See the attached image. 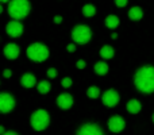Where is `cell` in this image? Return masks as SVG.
<instances>
[{
  "instance_id": "6da1fadb",
  "label": "cell",
  "mask_w": 154,
  "mask_h": 135,
  "mask_svg": "<svg viewBox=\"0 0 154 135\" xmlns=\"http://www.w3.org/2000/svg\"><path fill=\"white\" fill-rule=\"evenodd\" d=\"M135 85L141 92L152 93L154 92V68L143 66L135 74Z\"/></svg>"
},
{
  "instance_id": "7a4b0ae2",
  "label": "cell",
  "mask_w": 154,
  "mask_h": 135,
  "mask_svg": "<svg viewBox=\"0 0 154 135\" xmlns=\"http://www.w3.org/2000/svg\"><path fill=\"white\" fill-rule=\"evenodd\" d=\"M30 12V3L29 0H11L8 5V14L14 19L19 20L29 15Z\"/></svg>"
},
{
  "instance_id": "3957f363",
  "label": "cell",
  "mask_w": 154,
  "mask_h": 135,
  "mask_svg": "<svg viewBox=\"0 0 154 135\" xmlns=\"http://www.w3.org/2000/svg\"><path fill=\"white\" fill-rule=\"evenodd\" d=\"M27 57L32 61H37V62H42L45 60H48L49 57V49L46 48L45 45L42 43H32L27 48Z\"/></svg>"
},
{
  "instance_id": "277c9868",
  "label": "cell",
  "mask_w": 154,
  "mask_h": 135,
  "mask_svg": "<svg viewBox=\"0 0 154 135\" xmlns=\"http://www.w3.org/2000/svg\"><path fill=\"white\" fill-rule=\"evenodd\" d=\"M49 123H50V118L45 109H38L31 115V126L35 131H43L45 128H48Z\"/></svg>"
},
{
  "instance_id": "5b68a950",
  "label": "cell",
  "mask_w": 154,
  "mask_h": 135,
  "mask_svg": "<svg viewBox=\"0 0 154 135\" xmlns=\"http://www.w3.org/2000/svg\"><path fill=\"white\" fill-rule=\"evenodd\" d=\"M72 38L76 43L85 45V43H88L91 41V38H92V31H91V29L88 26L80 24V26H76L75 29H73Z\"/></svg>"
},
{
  "instance_id": "8992f818",
  "label": "cell",
  "mask_w": 154,
  "mask_h": 135,
  "mask_svg": "<svg viewBox=\"0 0 154 135\" xmlns=\"http://www.w3.org/2000/svg\"><path fill=\"white\" fill-rule=\"evenodd\" d=\"M15 107V99L12 97V95L10 93H0V111L3 114L12 111Z\"/></svg>"
},
{
  "instance_id": "52a82bcc",
  "label": "cell",
  "mask_w": 154,
  "mask_h": 135,
  "mask_svg": "<svg viewBox=\"0 0 154 135\" xmlns=\"http://www.w3.org/2000/svg\"><path fill=\"white\" fill-rule=\"evenodd\" d=\"M101 100H103V104L106 107H115L119 103V93L115 89H108L101 96Z\"/></svg>"
},
{
  "instance_id": "ba28073f",
  "label": "cell",
  "mask_w": 154,
  "mask_h": 135,
  "mask_svg": "<svg viewBox=\"0 0 154 135\" xmlns=\"http://www.w3.org/2000/svg\"><path fill=\"white\" fill-rule=\"evenodd\" d=\"M125 126H126L125 119L122 116H119V115H115V116L109 118V120H108V128L112 133H120V131H123Z\"/></svg>"
},
{
  "instance_id": "9c48e42d",
  "label": "cell",
  "mask_w": 154,
  "mask_h": 135,
  "mask_svg": "<svg viewBox=\"0 0 154 135\" xmlns=\"http://www.w3.org/2000/svg\"><path fill=\"white\" fill-rule=\"evenodd\" d=\"M77 135H104V134L99 126L92 124V123H88V124L82 126L81 128H79Z\"/></svg>"
},
{
  "instance_id": "30bf717a",
  "label": "cell",
  "mask_w": 154,
  "mask_h": 135,
  "mask_svg": "<svg viewBox=\"0 0 154 135\" xmlns=\"http://www.w3.org/2000/svg\"><path fill=\"white\" fill-rule=\"evenodd\" d=\"M7 34L10 35V37H20L22 34H23V26H22V23L19 20H12L10 22V23L7 24Z\"/></svg>"
},
{
  "instance_id": "8fae6325",
  "label": "cell",
  "mask_w": 154,
  "mask_h": 135,
  "mask_svg": "<svg viewBox=\"0 0 154 135\" xmlns=\"http://www.w3.org/2000/svg\"><path fill=\"white\" fill-rule=\"evenodd\" d=\"M57 104H58L60 108L62 109H69L73 106V97L69 93H61L57 99Z\"/></svg>"
},
{
  "instance_id": "7c38bea8",
  "label": "cell",
  "mask_w": 154,
  "mask_h": 135,
  "mask_svg": "<svg viewBox=\"0 0 154 135\" xmlns=\"http://www.w3.org/2000/svg\"><path fill=\"white\" fill-rule=\"evenodd\" d=\"M19 53H20V51H19V46L15 45V43H8V45L4 48V56L7 57L8 60L18 58Z\"/></svg>"
},
{
  "instance_id": "4fadbf2b",
  "label": "cell",
  "mask_w": 154,
  "mask_h": 135,
  "mask_svg": "<svg viewBox=\"0 0 154 135\" xmlns=\"http://www.w3.org/2000/svg\"><path fill=\"white\" fill-rule=\"evenodd\" d=\"M20 84L23 85L24 88H32V87H35V84H37V78H35L34 74L26 73V74H23V76H22Z\"/></svg>"
},
{
  "instance_id": "5bb4252c",
  "label": "cell",
  "mask_w": 154,
  "mask_h": 135,
  "mask_svg": "<svg viewBox=\"0 0 154 135\" xmlns=\"http://www.w3.org/2000/svg\"><path fill=\"white\" fill-rule=\"evenodd\" d=\"M128 16H130L131 20H141L142 16H143V11L141 7H133L128 11Z\"/></svg>"
},
{
  "instance_id": "9a60e30c",
  "label": "cell",
  "mask_w": 154,
  "mask_h": 135,
  "mask_svg": "<svg viewBox=\"0 0 154 135\" xmlns=\"http://www.w3.org/2000/svg\"><path fill=\"white\" fill-rule=\"evenodd\" d=\"M127 111L130 112V114H138L139 111H141V108H142V106H141V103H139L138 100H135V99H134V100H130L127 103Z\"/></svg>"
},
{
  "instance_id": "2e32d148",
  "label": "cell",
  "mask_w": 154,
  "mask_h": 135,
  "mask_svg": "<svg viewBox=\"0 0 154 135\" xmlns=\"http://www.w3.org/2000/svg\"><path fill=\"white\" fill-rule=\"evenodd\" d=\"M106 26L108 29H116L119 26V18L115 15H108L106 18Z\"/></svg>"
},
{
  "instance_id": "e0dca14e",
  "label": "cell",
  "mask_w": 154,
  "mask_h": 135,
  "mask_svg": "<svg viewBox=\"0 0 154 135\" xmlns=\"http://www.w3.org/2000/svg\"><path fill=\"white\" fill-rule=\"evenodd\" d=\"M95 72L99 74V76H104V74L108 72V65L106 64V62H101V61H99V62H96L95 64Z\"/></svg>"
},
{
  "instance_id": "ac0fdd59",
  "label": "cell",
  "mask_w": 154,
  "mask_h": 135,
  "mask_svg": "<svg viewBox=\"0 0 154 135\" xmlns=\"http://www.w3.org/2000/svg\"><path fill=\"white\" fill-rule=\"evenodd\" d=\"M114 54H115L114 49H112L111 46H108V45L103 46V48H101V50H100V56L103 57V58H106V60L112 58V57H114Z\"/></svg>"
},
{
  "instance_id": "d6986e66",
  "label": "cell",
  "mask_w": 154,
  "mask_h": 135,
  "mask_svg": "<svg viewBox=\"0 0 154 135\" xmlns=\"http://www.w3.org/2000/svg\"><path fill=\"white\" fill-rule=\"evenodd\" d=\"M82 14H84V16H87V18H91V16H93L96 14V8L93 7L92 4H85L84 7H82Z\"/></svg>"
},
{
  "instance_id": "ffe728a7",
  "label": "cell",
  "mask_w": 154,
  "mask_h": 135,
  "mask_svg": "<svg viewBox=\"0 0 154 135\" xmlns=\"http://www.w3.org/2000/svg\"><path fill=\"white\" fill-rule=\"evenodd\" d=\"M37 88H38V92L42 93V95L49 93V91H50V82L49 81H41L39 84L37 85Z\"/></svg>"
},
{
  "instance_id": "44dd1931",
  "label": "cell",
  "mask_w": 154,
  "mask_h": 135,
  "mask_svg": "<svg viewBox=\"0 0 154 135\" xmlns=\"http://www.w3.org/2000/svg\"><path fill=\"white\" fill-rule=\"evenodd\" d=\"M87 95L89 96L91 99H97L99 96H100V89H99L97 87H91V88H88Z\"/></svg>"
},
{
  "instance_id": "7402d4cb",
  "label": "cell",
  "mask_w": 154,
  "mask_h": 135,
  "mask_svg": "<svg viewBox=\"0 0 154 135\" xmlns=\"http://www.w3.org/2000/svg\"><path fill=\"white\" fill-rule=\"evenodd\" d=\"M61 85L64 88H69L70 85H72V78H69V77H65V78L61 81Z\"/></svg>"
},
{
  "instance_id": "603a6c76",
  "label": "cell",
  "mask_w": 154,
  "mask_h": 135,
  "mask_svg": "<svg viewBox=\"0 0 154 135\" xmlns=\"http://www.w3.org/2000/svg\"><path fill=\"white\" fill-rule=\"evenodd\" d=\"M48 76L50 77V78H54V77H57V70L54 68H50L48 70Z\"/></svg>"
},
{
  "instance_id": "cb8c5ba5",
  "label": "cell",
  "mask_w": 154,
  "mask_h": 135,
  "mask_svg": "<svg viewBox=\"0 0 154 135\" xmlns=\"http://www.w3.org/2000/svg\"><path fill=\"white\" fill-rule=\"evenodd\" d=\"M115 4L118 7H126L127 5V0H115Z\"/></svg>"
},
{
  "instance_id": "d4e9b609",
  "label": "cell",
  "mask_w": 154,
  "mask_h": 135,
  "mask_svg": "<svg viewBox=\"0 0 154 135\" xmlns=\"http://www.w3.org/2000/svg\"><path fill=\"white\" fill-rule=\"evenodd\" d=\"M76 66L79 69H84L85 68V62L82 61V60H79V61H77V64H76Z\"/></svg>"
},
{
  "instance_id": "484cf974",
  "label": "cell",
  "mask_w": 154,
  "mask_h": 135,
  "mask_svg": "<svg viewBox=\"0 0 154 135\" xmlns=\"http://www.w3.org/2000/svg\"><path fill=\"white\" fill-rule=\"evenodd\" d=\"M68 51H70V53H73V51L76 50V45L75 43H70V45H68Z\"/></svg>"
},
{
  "instance_id": "4316f807",
  "label": "cell",
  "mask_w": 154,
  "mask_h": 135,
  "mask_svg": "<svg viewBox=\"0 0 154 135\" xmlns=\"http://www.w3.org/2000/svg\"><path fill=\"white\" fill-rule=\"evenodd\" d=\"M3 74H4V77H5V78H8V77H11V74H12V72H11L10 69H5V70H4V73H3Z\"/></svg>"
},
{
  "instance_id": "83f0119b",
  "label": "cell",
  "mask_w": 154,
  "mask_h": 135,
  "mask_svg": "<svg viewBox=\"0 0 154 135\" xmlns=\"http://www.w3.org/2000/svg\"><path fill=\"white\" fill-rule=\"evenodd\" d=\"M61 22H62V18H61V16H58V15H57V16H54V23L60 24V23H61Z\"/></svg>"
},
{
  "instance_id": "f1b7e54d",
  "label": "cell",
  "mask_w": 154,
  "mask_h": 135,
  "mask_svg": "<svg viewBox=\"0 0 154 135\" xmlns=\"http://www.w3.org/2000/svg\"><path fill=\"white\" fill-rule=\"evenodd\" d=\"M3 135H18L16 133H14V131H7L5 134H3Z\"/></svg>"
},
{
  "instance_id": "f546056e",
  "label": "cell",
  "mask_w": 154,
  "mask_h": 135,
  "mask_svg": "<svg viewBox=\"0 0 154 135\" xmlns=\"http://www.w3.org/2000/svg\"><path fill=\"white\" fill-rule=\"evenodd\" d=\"M111 38H112V39H116V38H118V34H116V32H112V34H111Z\"/></svg>"
},
{
  "instance_id": "4dcf8cb0",
  "label": "cell",
  "mask_w": 154,
  "mask_h": 135,
  "mask_svg": "<svg viewBox=\"0 0 154 135\" xmlns=\"http://www.w3.org/2000/svg\"><path fill=\"white\" fill-rule=\"evenodd\" d=\"M0 133H2V135H3V134H5V131H4V127H3V126H0Z\"/></svg>"
},
{
  "instance_id": "1f68e13d",
  "label": "cell",
  "mask_w": 154,
  "mask_h": 135,
  "mask_svg": "<svg viewBox=\"0 0 154 135\" xmlns=\"http://www.w3.org/2000/svg\"><path fill=\"white\" fill-rule=\"evenodd\" d=\"M0 2H2V3H8L10 0H0Z\"/></svg>"
},
{
  "instance_id": "d6a6232c",
  "label": "cell",
  "mask_w": 154,
  "mask_h": 135,
  "mask_svg": "<svg viewBox=\"0 0 154 135\" xmlns=\"http://www.w3.org/2000/svg\"><path fill=\"white\" fill-rule=\"evenodd\" d=\"M153 122H154V115H153Z\"/></svg>"
}]
</instances>
